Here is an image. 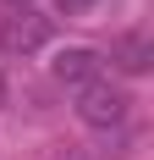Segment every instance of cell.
<instances>
[{
	"label": "cell",
	"instance_id": "5b68a950",
	"mask_svg": "<svg viewBox=\"0 0 154 160\" xmlns=\"http://www.w3.org/2000/svg\"><path fill=\"white\" fill-rule=\"evenodd\" d=\"M94 6H99V0H55V11H61V17H88Z\"/></svg>",
	"mask_w": 154,
	"mask_h": 160
},
{
	"label": "cell",
	"instance_id": "ba28073f",
	"mask_svg": "<svg viewBox=\"0 0 154 160\" xmlns=\"http://www.w3.org/2000/svg\"><path fill=\"white\" fill-rule=\"evenodd\" d=\"M6 6H11V11H17V6H28V0H6Z\"/></svg>",
	"mask_w": 154,
	"mask_h": 160
},
{
	"label": "cell",
	"instance_id": "52a82bcc",
	"mask_svg": "<svg viewBox=\"0 0 154 160\" xmlns=\"http://www.w3.org/2000/svg\"><path fill=\"white\" fill-rule=\"evenodd\" d=\"M6 94H11V88H6V72H0V105H6Z\"/></svg>",
	"mask_w": 154,
	"mask_h": 160
},
{
	"label": "cell",
	"instance_id": "277c9868",
	"mask_svg": "<svg viewBox=\"0 0 154 160\" xmlns=\"http://www.w3.org/2000/svg\"><path fill=\"white\" fill-rule=\"evenodd\" d=\"M110 61L121 66L127 78H143V72L154 66V39L149 33H121V39L110 44Z\"/></svg>",
	"mask_w": 154,
	"mask_h": 160
},
{
	"label": "cell",
	"instance_id": "7a4b0ae2",
	"mask_svg": "<svg viewBox=\"0 0 154 160\" xmlns=\"http://www.w3.org/2000/svg\"><path fill=\"white\" fill-rule=\"evenodd\" d=\"M50 39H55V17L33 11V6H17L6 22H0V50L6 55H39V50H50Z\"/></svg>",
	"mask_w": 154,
	"mask_h": 160
},
{
	"label": "cell",
	"instance_id": "6da1fadb",
	"mask_svg": "<svg viewBox=\"0 0 154 160\" xmlns=\"http://www.w3.org/2000/svg\"><path fill=\"white\" fill-rule=\"evenodd\" d=\"M127 116H132V99H127V88H116V83H88V88H77V122L94 132H110L121 127Z\"/></svg>",
	"mask_w": 154,
	"mask_h": 160
},
{
	"label": "cell",
	"instance_id": "8992f818",
	"mask_svg": "<svg viewBox=\"0 0 154 160\" xmlns=\"http://www.w3.org/2000/svg\"><path fill=\"white\" fill-rule=\"evenodd\" d=\"M50 160H94V155H88V149H55Z\"/></svg>",
	"mask_w": 154,
	"mask_h": 160
},
{
	"label": "cell",
	"instance_id": "3957f363",
	"mask_svg": "<svg viewBox=\"0 0 154 160\" xmlns=\"http://www.w3.org/2000/svg\"><path fill=\"white\" fill-rule=\"evenodd\" d=\"M99 50H88V44H66V50H55V61H50V78L55 83H66V88H88V83H99Z\"/></svg>",
	"mask_w": 154,
	"mask_h": 160
}]
</instances>
